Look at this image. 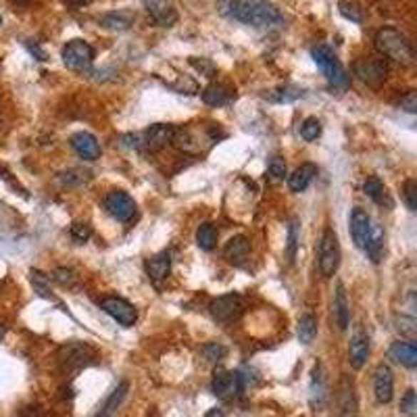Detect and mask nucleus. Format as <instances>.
Returning <instances> with one entry per match:
<instances>
[{
    "mask_svg": "<svg viewBox=\"0 0 417 417\" xmlns=\"http://www.w3.org/2000/svg\"><path fill=\"white\" fill-rule=\"evenodd\" d=\"M220 13L252 28H274L282 21L278 9L263 0H222Z\"/></svg>",
    "mask_w": 417,
    "mask_h": 417,
    "instance_id": "1",
    "label": "nucleus"
},
{
    "mask_svg": "<svg viewBox=\"0 0 417 417\" xmlns=\"http://www.w3.org/2000/svg\"><path fill=\"white\" fill-rule=\"evenodd\" d=\"M217 125H184V128H175V134L171 144H175L180 150L188 153V155H200L207 148H211L217 140Z\"/></svg>",
    "mask_w": 417,
    "mask_h": 417,
    "instance_id": "2",
    "label": "nucleus"
},
{
    "mask_svg": "<svg viewBox=\"0 0 417 417\" xmlns=\"http://www.w3.org/2000/svg\"><path fill=\"white\" fill-rule=\"evenodd\" d=\"M374 44H376V51L380 55L398 63V65H411L413 63L411 42L396 28L378 29V34L374 38Z\"/></svg>",
    "mask_w": 417,
    "mask_h": 417,
    "instance_id": "3",
    "label": "nucleus"
},
{
    "mask_svg": "<svg viewBox=\"0 0 417 417\" xmlns=\"http://www.w3.org/2000/svg\"><path fill=\"white\" fill-rule=\"evenodd\" d=\"M311 56L315 61V65L324 71L326 80L330 82L334 88H340V90H346L349 88V76L342 67V63L338 61V56L334 55V51L326 44H319L311 51Z\"/></svg>",
    "mask_w": 417,
    "mask_h": 417,
    "instance_id": "4",
    "label": "nucleus"
},
{
    "mask_svg": "<svg viewBox=\"0 0 417 417\" xmlns=\"http://www.w3.org/2000/svg\"><path fill=\"white\" fill-rule=\"evenodd\" d=\"M340 257H342V252H340L338 236L332 227H326L321 234V240H319V250H317V263H319V272L324 278H332L338 272Z\"/></svg>",
    "mask_w": 417,
    "mask_h": 417,
    "instance_id": "5",
    "label": "nucleus"
},
{
    "mask_svg": "<svg viewBox=\"0 0 417 417\" xmlns=\"http://www.w3.org/2000/svg\"><path fill=\"white\" fill-rule=\"evenodd\" d=\"M353 71L369 88H378L384 83L386 76H388V63L384 56H365L353 65Z\"/></svg>",
    "mask_w": 417,
    "mask_h": 417,
    "instance_id": "6",
    "label": "nucleus"
},
{
    "mask_svg": "<svg viewBox=\"0 0 417 417\" xmlns=\"http://www.w3.org/2000/svg\"><path fill=\"white\" fill-rule=\"evenodd\" d=\"M105 209L107 213L111 215L113 220L121 223L134 222L136 213H138V207H136V200L128 192L123 190H113L105 198Z\"/></svg>",
    "mask_w": 417,
    "mask_h": 417,
    "instance_id": "7",
    "label": "nucleus"
},
{
    "mask_svg": "<svg viewBox=\"0 0 417 417\" xmlns=\"http://www.w3.org/2000/svg\"><path fill=\"white\" fill-rule=\"evenodd\" d=\"M63 63L71 71H88L94 63V48L86 40H71L63 46Z\"/></svg>",
    "mask_w": 417,
    "mask_h": 417,
    "instance_id": "8",
    "label": "nucleus"
},
{
    "mask_svg": "<svg viewBox=\"0 0 417 417\" xmlns=\"http://www.w3.org/2000/svg\"><path fill=\"white\" fill-rule=\"evenodd\" d=\"M244 380L238 371H230V369H217L211 382V390L217 398L222 401H232L234 396H238L242 392Z\"/></svg>",
    "mask_w": 417,
    "mask_h": 417,
    "instance_id": "9",
    "label": "nucleus"
},
{
    "mask_svg": "<svg viewBox=\"0 0 417 417\" xmlns=\"http://www.w3.org/2000/svg\"><path fill=\"white\" fill-rule=\"evenodd\" d=\"M209 311L213 315V319L217 321H232V319H238L244 311V301L240 294H223L217 297L215 301H211Z\"/></svg>",
    "mask_w": 417,
    "mask_h": 417,
    "instance_id": "10",
    "label": "nucleus"
},
{
    "mask_svg": "<svg viewBox=\"0 0 417 417\" xmlns=\"http://www.w3.org/2000/svg\"><path fill=\"white\" fill-rule=\"evenodd\" d=\"M101 309H103L107 315H111L113 319H115L117 324H121L123 328L134 326L136 319H138V313H136L134 305H130L125 299H119V297H105V299L101 301Z\"/></svg>",
    "mask_w": 417,
    "mask_h": 417,
    "instance_id": "11",
    "label": "nucleus"
},
{
    "mask_svg": "<svg viewBox=\"0 0 417 417\" xmlns=\"http://www.w3.org/2000/svg\"><path fill=\"white\" fill-rule=\"evenodd\" d=\"M142 4L150 19L161 28H171L177 21V9L173 0H142Z\"/></svg>",
    "mask_w": 417,
    "mask_h": 417,
    "instance_id": "12",
    "label": "nucleus"
},
{
    "mask_svg": "<svg viewBox=\"0 0 417 417\" xmlns=\"http://www.w3.org/2000/svg\"><path fill=\"white\" fill-rule=\"evenodd\" d=\"M94 357V353L82 344V342H69V344H65L61 351H58V363L65 367V369H78V367H83L88 359H92Z\"/></svg>",
    "mask_w": 417,
    "mask_h": 417,
    "instance_id": "13",
    "label": "nucleus"
},
{
    "mask_svg": "<svg viewBox=\"0 0 417 417\" xmlns=\"http://www.w3.org/2000/svg\"><path fill=\"white\" fill-rule=\"evenodd\" d=\"M175 134V125L171 123H155L142 134V146L148 150H161L167 144H171Z\"/></svg>",
    "mask_w": 417,
    "mask_h": 417,
    "instance_id": "14",
    "label": "nucleus"
},
{
    "mask_svg": "<svg viewBox=\"0 0 417 417\" xmlns=\"http://www.w3.org/2000/svg\"><path fill=\"white\" fill-rule=\"evenodd\" d=\"M374 394H376V401L382 405H388L392 401L394 378H392L388 365H378V369L374 371Z\"/></svg>",
    "mask_w": 417,
    "mask_h": 417,
    "instance_id": "15",
    "label": "nucleus"
},
{
    "mask_svg": "<svg viewBox=\"0 0 417 417\" xmlns=\"http://www.w3.org/2000/svg\"><path fill=\"white\" fill-rule=\"evenodd\" d=\"M351 236H353V242L359 247V249H365L367 240H369V234H371V217L363 211V209H353L351 213Z\"/></svg>",
    "mask_w": 417,
    "mask_h": 417,
    "instance_id": "16",
    "label": "nucleus"
},
{
    "mask_svg": "<svg viewBox=\"0 0 417 417\" xmlns=\"http://www.w3.org/2000/svg\"><path fill=\"white\" fill-rule=\"evenodd\" d=\"M71 146L73 150L82 157L83 161H96L101 159V144L88 132H78L71 136Z\"/></svg>",
    "mask_w": 417,
    "mask_h": 417,
    "instance_id": "17",
    "label": "nucleus"
},
{
    "mask_svg": "<svg viewBox=\"0 0 417 417\" xmlns=\"http://www.w3.org/2000/svg\"><path fill=\"white\" fill-rule=\"evenodd\" d=\"M349 357H351V365L355 369H361L367 361V357H369V336L363 332V328H357L353 338H351Z\"/></svg>",
    "mask_w": 417,
    "mask_h": 417,
    "instance_id": "18",
    "label": "nucleus"
},
{
    "mask_svg": "<svg viewBox=\"0 0 417 417\" xmlns=\"http://www.w3.org/2000/svg\"><path fill=\"white\" fill-rule=\"evenodd\" d=\"M388 355L390 359L401 363L403 367L413 369L417 365V346L413 340H398V342H394V344L390 346Z\"/></svg>",
    "mask_w": 417,
    "mask_h": 417,
    "instance_id": "19",
    "label": "nucleus"
},
{
    "mask_svg": "<svg viewBox=\"0 0 417 417\" xmlns=\"http://www.w3.org/2000/svg\"><path fill=\"white\" fill-rule=\"evenodd\" d=\"M317 177V165L313 163H303L301 167L294 169V173L288 177V188L292 192H305L307 188L313 184V180Z\"/></svg>",
    "mask_w": 417,
    "mask_h": 417,
    "instance_id": "20",
    "label": "nucleus"
},
{
    "mask_svg": "<svg viewBox=\"0 0 417 417\" xmlns=\"http://www.w3.org/2000/svg\"><path fill=\"white\" fill-rule=\"evenodd\" d=\"M250 252V242L247 236H234L230 238V242L223 249V257L232 263V265H242L247 261Z\"/></svg>",
    "mask_w": 417,
    "mask_h": 417,
    "instance_id": "21",
    "label": "nucleus"
},
{
    "mask_svg": "<svg viewBox=\"0 0 417 417\" xmlns=\"http://www.w3.org/2000/svg\"><path fill=\"white\" fill-rule=\"evenodd\" d=\"M169 269H171V254L169 250H163L155 257H150L146 261V274L150 276V279L155 282H161L169 276Z\"/></svg>",
    "mask_w": 417,
    "mask_h": 417,
    "instance_id": "22",
    "label": "nucleus"
},
{
    "mask_svg": "<svg viewBox=\"0 0 417 417\" xmlns=\"http://www.w3.org/2000/svg\"><path fill=\"white\" fill-rule=\"evenodd\" d=\"M334 317L340 330H346L351 324V309H349V299L344 292V286L338 284L336 286V299H334Z\"/></svg>",
    "mask_w": 417,
    "mask_h": 417,
    "instance_id": "23",
    "label": "nucleus"
},
{
    "mask_svg": "<svg viewBox=\"0 0 417 417\" xmlns=\"http://www.w3.org/2000/svg\"><path fill=\"white\" fill-rule=\"evenodd\" d=\"M340 417H355L357 416V401H355V390H353V382L349 378H342L340 384Z\"/></svg>",
    "mask_w": 417,
    "mask_h": 417,
    "instance_id": "24",
    "label": "nucleus"
},
{
    "mask_svg": "<svg viewBox=\"0 0 417 417\" xmlns=\"http://www.w3.org/2000/svg\"><path fill=\"white\" fill-rule=\"evenodd\" d=\"M128 390H130V382H121L117 388L113 390L111 396L105 401V405L98 409V413L96 417H113L117 413V409L121 407V403L125 401V396H128Z\"/></svg>",
    "mask_w": 417,
    "mask_h": 417,
    "instance_id": "25",
    "label": "nucleus"
},
{
    "mask_svg": "<svg viewBox=\"0 0 417 417\" xmlns=\"http://www.w3.org/2000/svg\"><path fill=\"white\" fill-rule=\"evenodd\" d=\"M365 254L374 261V263H380L382 261V254H384V232L378 223L371 225V234H369V240L365 244Z\"/></svg>",
    "mask_w": 417,
    "mask_h": 417,
    "instance_id": "26",
    "label": "nucleus"
},
{
    "mask_svg": "<svg viewBox=\"0 0 417 417\" xmlns=\"http://www.w3.org/2000/svg\"><path fill=\"white\" fill-rule=\"evenodd\" d=\"M230 98H232V92L225 83L213 82L202 90V101L211 107H222Z\"/></svg>",
    "mask_w": 417,
    "mask_h": 417,
    "instance_id": "27",
    "label": "nucleus"
},
{
    "mask_svg": "<svg viewBox=\"0 0 417 417\" xmlns=\"http://www.w3.org/2000/svg\"><path fill=\"white\" fill-rule=\"evenodd\" d=\"M309 398H311V405L315 409L324 407V403H326V380H324V374H321V365H317L313 369V380H311V394H309Z\"/></svg>",
    "mask_w": 417,
    "mask_h": 417,
    "instance_id": "28",
    "label": "nucleus"
},
{
    "mask_svg": "<svg viewBox=\"0 0 417 417\" xmlns=\"http://www.w3.org/2000/svg\"><path fill=\"white\" fill-rule=\"evenodd\" d=\"M363 190H365V195L369 196L376 205H388L392 207V200L388 198V192H386V186L382 184V180L380 177H376V175H371V177H367V182H365V186H363Z\"/></svg>",
    "mask_w": 417,
    "mask_h": 417,
    "instance_id": "29",
    "label": "nucleus"
},
{
    "mask_svg": "<svg viewBox=\"0 0 417 417\" xmlns=\"http://www.w3.org/2000/svg\"><path fill=\"white\" fill-rule=\"evenodd\" d=\"M103 28L113 29V31H125L134 24V15L128 11H117V13H109L101 19Z\"/></svg>",
    "mask_w": 417,
    "mask_h": 417,
    "instance_id": "30",
    "label": "nucleus"
},
{
    "mask_svg": "<svg viewBox=\"0 0 417 417\" xmlns=\"http://www.w3.org/2000/svg\"><path fill=\"white\" fill-rule=\"evenodd\" d=\"M303 96H305V92L301 88H297V86H279V88L269 90L265 94V98L272 101V103H294V101H299Z\"/></svg>",
    "mask_w": 417,
    "mask_h": 417,
    "instance_id": "31",
    "label": "nucleus"
},
{
    "mask_svg": "<svg viewBox=\"0 0 417 417\" xmlns=\"http://www.w3.org/2000/svg\"><path fill=\"white\" fill-rule=\"evenodd\" d=\"M196 244L202 250H213L217 244V227L213 223H202L196 230Z\"/></svg>",
    "mask_w": 417,
    "mask_h": 417,
    "instance_id": "32",
    "label": "nucleus"
},
{
    "mask_svg": "<svg viewBox=\"0 0 417 417\" xmlns=\"http://www.w3.org/2000/svg\"><path fill=\"white\" fill-rule=\"evenodd\" d=\"M29 279H31L34 290H36L42 299L55 301V294H53V288H51V279L46 278L40 269H31V272H29Z\"/></svg>",
    "mask_w": 417,
    "mask_h": 417,
    "instance_id": "33",
    "label": "nucleus"
},
{
    "mask_svg": "<svg viewBox=\"0 0 417 417\" xmlns=\"http://www.w3.org/2000/svg\"><path fill=\"white\" fill-rule=\"evenodd\" d=\"M315 336H317V319H315V315L307 313L299 319V340L303 344H311L315 340Z\"/></svg>",
    "mask_w": 417,
    "mask_h": 417,
    "instance_id": "34",
    "label": "nucleus"
},
{
    "mask_svg": "<svg viewBox=\"0 0 417 417\" xmlns=\"http://www.w3.org/2000/svg\"><path fill=\"white\" fill-rule=\"evenodd\" d=\"M338 11L344 19L353 21V24H361L363 21V9L357 0H340L338 2Z\"/></svg>",
    "mask_w": 417,
    "mask_h": 417,
    "instance_id": "35",
    "label": "nucleus"
},
{
    "mask_svg": "<svg viewBox=\"0 0 417 417\" xmlns=\"http://www.w3.org/2000/svg\"><path fill=\"white\" fill-rule=\"evenodd\" d=\"M301 136L307 142H313L321 136V121L317 117H307L305 121L301 123Z\"/></svg>",
    "mask_w": 417,
    "mask_h": 417,
    "instance_id": "36",
    "label": "nucleus"
},
{
    "mask_svg": "<svg viewBox=\"0 0 417 417\" xmlns=\"http://www.w3.org/2000/svg\"><path fill=\"white\" fill-rule=\"evenodd\" d=\"M299 230H301V222L297 217L290 220L288 225V261L292 263L297 257V247H299Z\"/></svg>",
    "mask_w": 417,
    "mask_h": 417,
    "instance_id": "37",
    "label": "nucleus"
},
{
    "mask_svg": "<svg viewBox=\"0 0 417 417\" xmlns=\"http://www.w3.org/2000/svg\"><path fill=\"white\" fill-rule=\"evenodd\" d=\"M88 180H90V173L82 171V169H69V171L61 173V182L65 186H82Z\"/></svg>",
    "mask_w": 417,
    "mask_h": 417,
    "instance_id": "38",
    "label": "nucleus"
},
{
    "mask_svg": "<svg viewBox=\"0 0 417 417\" xmlns=\"http://www.w3.org/2000/svg\"><path fill=\"white\" fill-rule=\"evenodd\" d=\"M225 355H227V349H225L223 344H220V342H211V344H207V346L202 349V357L211 363L222 361Z\"/></svg>",
    "mask_w": 417,
    "mask_h": 417,
    "instance_id": "39",
    "label": "nucleus"
},
{
    "mask_svg": "<svg viewBox=\"0 0 417 417\" xmlns=\"http://www.w3.org/2000/svg\"><path fill=\"white\" fill-rule=\"evenodd\" d=\"M396 330L403 334V336H407L409 340H413L417 334L416 328V317H407V315H401V317H396Z\"/></svg>",
    "mask_w": 417,
    "mask_h": 417,
    "instance_id": "40",
    "label": "nucleus"
},
{
    "mask_svg": "<svg viewBox=\"0 0 417 417\" xmlns=\"http://www.w3.org/2000/svg\"><path fill=\"white\" fill-rule=\"evenodd\" d=\"M401 413H405L407 417H413L417 413V396L413 388L407 390L405 396L401 398Z\"/></svg>",
    "mask_w": 417,
    "mask_h": 417,
    "instance_id": "41",
    "label": "nucleus"
},
{
    "mask_svg": "<svg viewBox=\"0 0 417 417\" xmlns=\"http://www.w3.org/2000/svg\"><path fill=\"white\" fill-rule=\"evenodd\" d=\"M403 196H405L407 209H409V211H417V182L416 180H407V182H405V186H403Z\"/></svg>",
    "mask_w": 417,
    "mask_h": 417,
    "instance_id": "42",
    "label": "nucleus"
},
{
    "mask_svg": "<svg viewBox=\"0 0 417 417\" xmlns=\"http://www.w3.org/2000/svg\"><path fill=\"white\" fill-rule=\"evenodd\" d=\"M90 236H92V227H90L88 223H73V225H71V238H73L76 242L83 244Z\"/></svg>",
    "mask_w": 417,
    "mask_h": 417,
    "instance_id": "43",
    "label": "nucleus"
},
{
    "mask_svg": "<svg viewBox=\"0 0 417 417\" xmlns=\"http://www.w3.org/2000/svg\"><path fill=\"white\" fill-rule=\"evenodd\" d=\"M55 279L61 286H67V288H71V286L78 284L76 274H73L71 269H67V267H58V269H55Z\"/></svg>",
    "mask_w": 417,
    "mask_h": 417,
    "instance_id": "44",
    "label": "nucleus"
},
{
    "mask_svg": "<svg viewBox=\"0 0 417 417\" xmlns=\"http://www.w3.org/2000/svg\"><path fill=\"white\" fill-rule=\"evenodd\" d=\"M398 107L403 109V111L407 113H416L417 111V94L411 90V92H407L405 96H401V101H398Z\"/></svg>",
    "mask_w": 417,
    "mask_h": 417,
    "instance_id": "45",
    "label": "nucleus"
},
{
    "mask_svg": "<svg viewBox=\"0 0 417 417\" xmlns=\"http://www.w3.org/2000/svg\"><path fill=\"white\" fill-rule=\"evenodd\" d=\"M269 175H272L274 180H284V175H286V163H284V159L274 157V159L269 161Z\"/></svg>",
    "mask_w": 417,
    "mask_h": 417,
    "instance_id": "46",
    "label": "nucleus"
},
{
    "mask_svg": "<svg viewBox=\"0 0 417 417\" xmlns=\"http://www.w3.org/2000/svg\"><path fill=\"white\" fill-rule=\"evenodd\" d=\"M67 6H71V9H82L86 4H90L92 0H63Z\"/></svg>",
    "mask_w": 417,
    "mask_h": 417,
    "instance_id": "47",
    "label": "nucleus"
},
{
    "mask_svg": "<svg viewBox=\"0 0 417 417\" xmlns=\"http://www.w3.org/2000/svg\"><path fill=\"white\" fill-rule=\"evenodd\" d=\"M205 417H225L222 409H211V411H207V416Z\"/></svg>",
    "mask_w": 417,
    "mask_h": 417,
    "instance_id": "48",
    "label": "nucleus"
},
{
    "mask_svg": "<svg viewBox=\"0 0 417 417\" xmlns=\"http://www.w3.org/2000/svg\"><path fill=\"white\" fill-rule=\"evenodd\" d=\"M4 334H6V328H4V324H0V340L4 338Z\"/></svg>",
    "mask_w": 417,
    "mask_h": 417,
    "instance_id": "49",
    "label": "nucleus"
},
{
    "mask_svg": "<svg viewBox=\"0 0 417 417\" xmlns=\"http://www.w3.org/2000/svg\"><path fill=\"white\" fill-rule=\"evenodd\" d=\"M19 417H40L38 413H34V411H28V413H21Z\"/></svg>",
    "mask_w": 417,
    "mask_h": 417,
    "instance_id": "50",
    "label": "nucleus"
},
{
    "mask_svg": "<svg viewBox=\"0 0 417 417\" xmlns=\"http://www.w3.org/2000/svg\"><path fill=\"white\" fill-rule=\"evenodd\" d=\"M13 2H28V0H13Z\"/></svg>",
    "mask_w": 417,
    "mask_h": 417,
    "instance_id": "51",
    "label": "nucleus"
}]
</instances>
